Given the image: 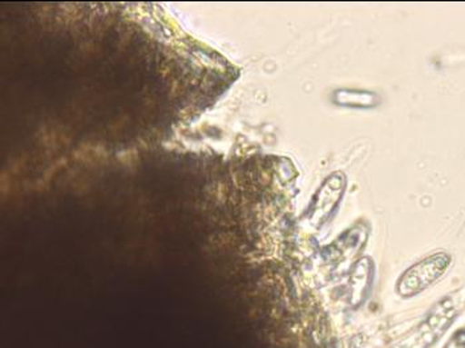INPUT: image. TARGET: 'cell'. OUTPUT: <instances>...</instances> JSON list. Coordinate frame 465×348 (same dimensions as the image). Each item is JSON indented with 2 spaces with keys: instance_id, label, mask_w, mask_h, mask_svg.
Returning <instances> with one entry per match:
<instances>
[{
  "instance_id": "1",
  "label": "cell",
  "mask_w": 465,
  "mask_h": 348,
  "mask_svg": "<svg viewBox=\"0 0 465 348\" xmlns=\"http://www.w3.org/2000/svg\"><path fill=\"white\" fill-rule=\"evenodd\" d=\"M450 263V255H447L446 253H438V254L430 255L413 264L399 279V294L409 298V296L423 292L446 273Z\"/></svg>"
}]
</instances>
